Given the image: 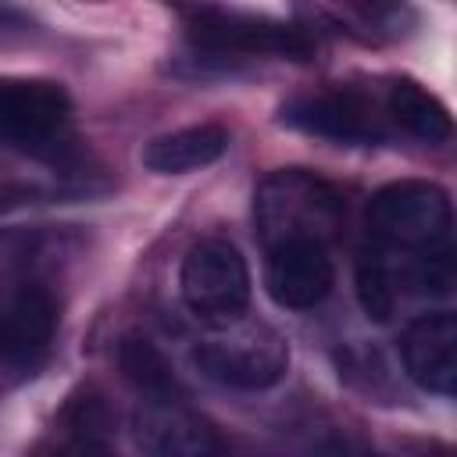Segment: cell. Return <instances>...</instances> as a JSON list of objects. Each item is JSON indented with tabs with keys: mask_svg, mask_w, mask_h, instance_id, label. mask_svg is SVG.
<instances>
[{
	"mask_svg": "<svg viewBox=\"0 0 457 457\" xmlns=\"http://www.w3.org/2000/svg\"><path fill=\"white\" fill-rule=\"evenodd\" d=\"M264 286L278 307L307 311L318 307L332 289V257L328 243L318 239H293L268 250Z\"/></svg>",
	"mask_w": 457,
	"mask_h": 457,
	"instance_id": "obj_8",
	"label": "cell"
},
{
	"mask_svg": "<svg viewBox=\"0 0 457 457\" xmlns=\"http://www.w3.org/2000/svg\"><path fill=\"white\" fill-rule=\"evenodd\" d=\"M343 193L303 168H278L253 193V225L264 250L293 239L328 243L343 228Z\"/></svg>",
	"mask_w": 457,
	"mask_h": 457,
	"instance_id": "obj_2",
	"label": "cell"
},
{
	"mask_svg": "<svg viewBox=\"0 0 457 457\" xmlns=\"http://www.w3.org/2000/svg\"><path fill=\"white\" fill-rule=\"evenodd\" d=\"M196 368L228 389H268L289 368V343L278 328L257 318H228L211 325V332L193 350Z\"/></svg>",
	"mask_w": 457,
	"mask_h": 457,
	"instance_id": "obj_3",
	"label": "cell"
},
{
	"mask_svg": "<svg viewBox=\"0 0 457 457\" xmlns=\"http://www.w3.org/2000/svg\"><path fill=\"white\" fill-rule=\"evenodd\" d=\"M282 121L336 143H382L389 132L375 100L357 89H321L293 96L282 107Z\"/></svg>",
	"mask_w": 457,
	"mask_h": 457,
	"instance_id": "obj_7",
	"label": "cell"
},
{
	"mask_svg": "<svg viewBox=\"0 0 457 457\" xmlns=\"http://www.w3.org/2000/svg\"><path fill=\"white\" fill-rule=\"evenodd\" d=\"M386 114H389L403 132H411L414 139H425V143H443V139H450V111L443 107L439 96H432L425 86H418V82H411V79H396V82L389 86Z\"/></svg>",
	"mask_w": 457,
	"mask_h": 457,
	"instance_id": "obj_13",
	"label": "cell"
},
{
	"mask_svg": "<svg viewBox=\"0 0 457 457\" xmlns=\"http://www.w3.org/2000/svg\"><path fill=\"white\" fill-rule=\"evenodd\" d=\"M57 328V300L46 286L25 282L0 307V353L11 364H32L46 353Z\"/></svg>",
	"mask_w": 457,
	"mask_h": 457,
	"instance_id": "obj_10",
	"label": "cell"
},
{
	"mask_svg": "<svg viewBox=\"0 0 457 457\" xmlns=\"http://www.w3.org/2000/svg\"><path fill=\"white\" fill-rule=\"evenodd\" d=\"M361 11L371 25L389 29L393 36H400L407 25H414V11L403 0H361Z\"/></svg>",
	"mask_w": 457,
	"mask_h": 457,
	"instance_id": "obj_17",
	"label": "cell"
},
{
	"mask_svg": "<svg viewBox=\"0 0 457 457\" xmlns=\"http://www.w3.org/2000/svg\"><path fill=\"white\" fill-rule=\"evenodd\" d=\"M71 100L61 82L0 79V143L21 154L50 157L68 139Z\"/></svg>",
	"mask_w": 457,
	"mask_h": 457,
	"instance_id": "obj_5",
	"label": "cell"
},
{
	"mask_svg": "<svg viewBox=\"0 0 457 457\" xmlns=\"http://www.w3.org/2000/svg\"><path fill=\"white\" fill-rule=\"evenodd\" d=\"M118 368L129 378V386L146 400V403H161V400H179V378L168 364V357L143 336H125L118 346Z\"/></svg>",
	"mask_w": 457,
	"mask_h": 457,
	"instance_id": "obj_14",
	"label": "cell"
},
{
	"mask_svg": "<svg viewBox=\"0 0 457 457\" xmlns=\"http://www.w3.org/2000/svg\"><path fill=\"white\" fill-rule=\"evenodd\" d=\"M371 246L386 257L400 293L446 296L453 286V207L443 186L403 179L368 204Z\"/></svg>",
	"mask_w": 457,
	"mask_h": 457,
	"instance_id": "obj_1",
	"label": "cell"
},
{
	"mask_svg": "<svg viewBox=\"0 0 457 457\" xmlns=\"http://www.w3.org/2000/svg\"><path fill=\"white\" fill-rule=\"evenodd\" d=\"M400 357L414 386L450 396L457 386V318L450 311L418 314L400 336Z\"/></svg>",
	"mask_w": 457,
	"mask_h": 457,
	"instance_id": "obj_9",
	"label": "cell"
},
{
	"mask_svg": "<svg viewBox=\"0 0 457 457\" xmlns=\"http://www.w3.org/2000/svg\"><path fill=\"white\" fill-rule=\"evenodd\" d=\"M61 428L75 439V446L82 450H100L111 428V411L104 403V396L96 389H79L75 396H68L64 411H61Z\"/></svg>",
	"mask_w": 457,
	"mask_h": 457,
	"instance_id": "obj_16",
	"label": "cell"
},
{
	"mask_svg": "<svg viewBox=\"0 0 457 457\" xmlns=\"http://www.w3.org/2000/svg\"><path fill=\"white\" fill-rule=\"evenodd\" d=\"M225 150H228V129L204 121V125H189V129L150 139L143 150V164L157 175H186L214 164Z\"/></svg>",
	"mask_w": 457,
	"mask_h": 457,
	"instance_id": "obj_12",
	"label": "cell"
},
{
	"mask_svg": "<svg viewBox=\"0 0 457 457\" xmlns=\"http://www.w3.org/2000/svg\"><path fill=\"white\" fill-rule=\"evenodd\" d=\"M353 282H357V300H361V307H364L368 318L389 321V318L396 314V303H400L403 293H400V286H396V278H393L386 257H382L375 246L361 250Z\"/></svg>",
	"mask_w": 457,
	"mask_h": 457,
	"instance_id": "obj_15",
	"label": "cell"
},
{
	"mask_svg": "<svg viewBox=\"0 0 457 457\" xmlns=\"http://www.w3.org/2000/svg\"><path fill=\"white\" fill-rule=\"evenodd\" d=\"M179 289L186 307L204 318L207 325L228 321L246 311L250 303V271L243 253L228 239H200L186 250L182 271H179Z\"/></svg>",
	"mask_w": 457,
	"mask_h": 457,
	"instance_id": "obj_4",
	"label": "cell"
},
{
	"mask_svg": "<svg viewBox=\"0 0 457 457\" xmlns=\"http://www.w3.org/2000/svg\"><path fill=\"white\" fill-rule=\"evenodd\" d=\"M136 443L146 453L161 457H204L214 453L221 443L207 421L179 407V400H161L146 403L143 414L136 418Z\"/></svg>",
	"mask_w": 457,
	"mask_h": 457,
	"instance_id": "obj_11",
	"label": "cell"
},
{
	"mask_svg": "<svg viewBox=\"0 0 457 457\" xmlns=\"http://www.w3.org/2000/svg\"><path fill=\"white\" fill-rule=\"evenodd\" d=\"M189 43L214 57H293L311 54V39L300 29L278 25L271 18H253L239 11H196L189 18Z\"/></svg>",
	"mask_w": 457,
	"mask_h": 457,
	"instance_id": "obj_6",
	"label": "cell"
}]
</instances>
